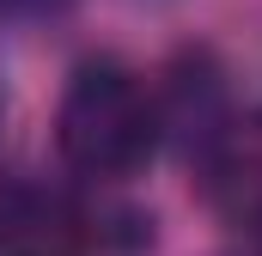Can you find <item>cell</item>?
Instances as JSON below:
<instances>
[{
  "mask_svg": "<svg viewBox=\"0 0 262 256\" xmlns=\"http://www.w3.org/2000/svg\"><path fill=\"white\" fill-rule=\"evenodd\" d=\"M61 159L85 177H128L159 146V116L146 86L116 61H85L61 92L55 110Z\"/></svg>",
  "mask_w": 262,
  "mask_h": 256,
  "instance_id": "cell-1",
  "label": "cell"
},
{
  "mask_svg": "<svg viewBox=\"0 0 262 256\" xmlns=\"http://www.w3.org/2000/svg\"><path fill=\"white\" fill-rule=\"evenodd\" d=\"M0 250L6 256H85V220L79 207L49 189L0 195Z\"/></svg>",
  "mask_w": 262,
  "mask_h": 256,
  "instance_id": "cell-2",
  "label": "cell"
}]
</instances>
